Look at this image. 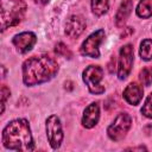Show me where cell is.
<instances>
[{
    "label": "cell",
    "mask_w": 152,
    "mask_h": 152,
    "mask_svg": "<svg viewBox=\"0 0 152 152\" xmlns=\"http://www.w3.org/2000/svg\"><path fill=\"white\" fill-rule=\"evenodd\" d=\"M57 72V61L46 53L32 56L23 64V81L28 87L48 82Z\"/></svg>",
    "instance_id": "obj_1"
},
{
    "label": "cell",
    "mask_w": 152,
    "mask_h": 152,
    "mask_svg": "<svg viewBox=\"0 0 152 152\" xmlns=\"http://www.w3.org/2000/svg\"><path fill=\"white\" fill-rule=\"evenodd\" d=\"M2 145L12 151H33L34 144L31 128L25 119H15L2 131Z\"/></svg>",
    "instance_id": "obj_2"
},
{
    "label": "cell",
    "mask_w": 152,
    "mask_h": 152,
    "mask_svg": "<svg viewBox=\"0 0 152 152\" xmlns=\"http://www.w3.org/2000/svg\"><path fill=\"white\" fill-rule=\"evenodd\" d=\"M25 0H0L1 31L18 25L26 13Z\"/></svg>",
    "instance_id": "obj_3"
},
{
    "label": "cell",
    "mask_w": 152,
    "mask_h": 152,
    "mask_svg": "<svg viewBox=\"0 0 152 152\" xmlns=\"http://www.w3.org/2000/svg\"><path fill=\"white\" fill-rule=\"evenodd\" d=\"M83 82L91 94L99 95L104 93V87L101 84L103 78V69L100 65H89L83 70Z\"/></svg>",
    "instance_id": "obj_4"
},
{
    "label": "cell",
    "mask_w": 152,
    "mask_h": 152,
    "mask_svg": "<svg viewBox=\"0 0 152 152\" xmlns=\"http://www.w3.org/2000/svg\"><path fill=\"white\" fill-rule=\"evenodd\" d=\"M131 125H132L131 116L127 113H120L114 119V121L108 126L107 128L108 137L113 141H120L126 137L127 132L131 128Z\"/></svg>",
    "instance_id": "obj_5"
},
{
    "label": "cell",
    "mask_w": 152,
    "mask_h": 152,
    "mask_svg": "<svg viewBox=\"0 0 152 152\" xmlns=\"http://www.w3.org/2000/svg\"><path fill=\"white\" fill-rule=\"evenodd\" d=\"M104 31L103 30H97L93 32L81 45V53L83 56L90 57V58H99L100 57V50L99 46L104 39Z\"/></svg>",
    "instance_id": "obj_6"
},
{
    "label": "cell",
    "mask_w": 152,
    "mask_h": 152,
    "mask_svg": "<svg viewBox=\"0 0 152 152\" xmlns=\"http://www.w3.org/2000/svg\"><path fill=\"white\" fill-rule=\"evenodd\" d=\"M45 127H46V137L50 146L53 150H57L63 140V131L59 118L57 115H50L46 119Z\"/></svg>",
    "instance_id": "obj_7"
},
{
    "label": "cell",
    "mask_w": 152,
    "mask_h": 152,
    "mask_svg": "<svg viewBox=\"0 0 152 152\" xmlns=\"http://www.w3.org/2000/svg\"><path fill=\"white\" fill-rule=\"evenodd\" d=\"M134 61L133 46L131 44H126L120 49L119 52V65H118V76L120 80L127 78L131 72L132 65Z\"/></svg>",
    "instance_id": "obj_8"
},
{
    "label": "cell",
    "mask_w": 152,
    "mask_h": 152,
    "mask_svg": "<svg viewBox=\"0 0 152 152\" xmlns=\"http://www.w3.org/2000/svg\"><path fill=\"white\" fill-rule=\"evenodd\" d=\"M37 42V37L33 32L26 31V32H21L19 34H15L12 39L13 45L17 48V50L21 53H26L30 50H32V48L34 46Z\"/></svg>",
    "instance_id": "obj_9"
},
{
    "label": "cell",
    "mask_w": 152,
    "mask_h": 152,
    "mask_svg": "<svg viewBox=\"0 0 152 152\" xmlns=\"http://www.w3.org/2000/svg\"><path fill=\"white\" fill-rule=\"evenodd\" d=\"M86 28V20L82 15L78 14H74L71 17H69V19L66 20L65 24V34L69 38H77L82 34V32Z\"/></svg>",
    "instance_id": "obj_10"
},
{
    "label": "cell",
    "mask_w": 152,
    "mask_h": 152,
    "mask_svg": "<svg viewBox=\"0 0 152 152\" xmlns=\"http://www.w3.org/2000/svg\"><path fill=\"white\" fill-rule=\"evenodd\" d=\"M142 94H144V89L142 87L137 83V82H133V83H129L125 90H124V99L132 106H137L139 104V102L141 101L142 99Z\"/></svg>",
    "instance_id": "obj_11"
},
{
    "label": "cell",
    "mask_w": 152,
    "mask_h": 152,
    "mask_svg": "<svg viewBox=\"0 0 152 152\" xmlns=\"http://www.w3.org/2000/svg\"><path fill=\"white\" fill-rule=\"evenodd\" d=\"M100 119V107L97 103H90L83 112L82 116V125L86 128H93Z\"/></svg>",
    "instance_id": "obj_12"
},
{
    "label": "cell",
    "mask_w": 152,
    "mask_h": 152,
    "mask_svg": "<svg viewBox=\"0 0 152 152\" xmlns=\"http://www.w3.org/2000/svg\"><path fill=\"white\" fill-rule=\"evenodd\" d=\"M133 10V0H124L119 8H118V12L115 14V24L116 26L121 27L124 26V24L126 23V20L128 19L131 12Z\"/></svg>",
    "instance_id": "obj_13"
},
{
    "label": "cell",
    "mask_w": 152,
    "mask_h": 152,
    "mask_svg": "<svg viewBox=\"0 0 152 152\" xmlns=\"http://www.w3.org/2000/svg\"><path fill=\"white\" fill-rule=\"evenodd\" d=\"M137 15L142 19L152 17V0H140L137 6Z\"/></svg>",
    "instance_id": "obj_14"
},
{
    "label": "cell",
    "mask_w": 152,
    "mask_h": 152,
    "mask_svg": "<svg viewBox=\"0 0 152 152\" xmlns=\"http://www.w3.org/2000/svg\"><path fill=\"white\" fill-rule=\"evenodd\" d=\"M109 8V0H91V11L95 15H103Z\"/></svg>",
    "instance_id": "obj_15"
},
{
    "label": "cell",
    "mask_w": 152,
    "mask_h": 152,
    "mask_svg": "<svg viewBox=\"0 0 152 152\" xmlns=\"http://www.w3.org/2000/svg\"><path fill=\"white\" fill-rule=\"evenodd\" d=\"M139 55H140L141 59H144V61L152 59V39H144L140 43Z\"/></svg>",
    "instance_id": "obj_16"
},
{
    "label": "cell",
    "mask_w": 152,
    "mask_h": 152,
    "mask_svg": "<svg viewBox=\"0 0 152 152\" xmlns=\"http://www.w3.org/2000/svg\"><path fill=\"white\" fill-rule=\"evenodd\" d=\"M139 78L144 86H150L152 83V66H145L140 71Z\"/></svg>",
    "instance_id": "obj_17"
},
{
    "label": "cell",
    "mask_w": 152,
    "mask_h": 152,
    "mask_svg": "<svg viewBox=\"0 0 152 152\" xmlns=\"http://www.w3.org/2000/svg\"><path fill=\"white\" fill-rule=\"evenodd\" d=\"M141 114L148 119H152V93L146 97L145 103L141 107Z\"/></svg>",
    "instance_id": "obj_18"
},
{
    "label": "cell",
    "mask_w": 152,
    "mask_h": 152,
    "mask_svg": "<svg viewBox=\"0 0 152 152\" xmlns=\"http://www.w3.org/2000/svg\"><path fill=\"white\" fill-rule=\"evenodd\" d=\"M55 52H56L57 55L62 56V57L71 58V56H72L71 51H70V50L68 49V46H66L65 44H63V43H58V44L55 46Z\"/></svg>",
    "instance_id": "obj_19"
},
{
    "label": "cell",
    "mask_w": 152,
    "mask_h": 152,
    "mask_svg": "<svg viewBox=\"0 0 152 152\" xmlns=\"http://www.w3.org/2000/svg\"><path fill=\"white\" fill-rule=\"evenodd\" d=\"M11 91L6 86L1 87V113H4L5 110V104H6V100L10 97Z\"/></svg>",
    "instance_id": "obj_20"
},
{
    "label": "cell",
    "mask_w": 152,
    "mask_h": 152,
    "mask_svg": "<svg viewBox=\"0 0 152 152\" xmlns=\"http://www.w3.org/2000/svg\"><path fill=\"white\" fill-rule=\"evenodd\" d=\"M37 4H42V5H45V4H48L50 0H34Z\"/></svg>",
    "instance_id": "obj_21"
},
{
    "label": "cell",
    "mask_w": 152,
    "mask_h": 152,
    "mask_svg": "<svg viewBox=\"0 0 152 152\" xmlns=\"http://www.w3.org/2000/svg\"><path fill=\"white\" fill-rule=\"evenodd\" d=\"M127 150H146V148L142 147V146H140V147H132V148H127Z\"/></svg>",
    "instance_id": "obj_22"
},
{
    "label": "cell",
    "mask_w": 152,
    "mask_h": 152,
    "mask_svg": "<svg viewBox=\"0 0 152 152\" xmlns=\"http://www.w3.org/2000/svg\"><path fill=\"white\" fill-rule=\"evenodd\" d=\"M1 69H2V77H5V68H4V65L1 66Z\"/></svg>",
    "instance_id": "obj_23"
}]
</instances>
